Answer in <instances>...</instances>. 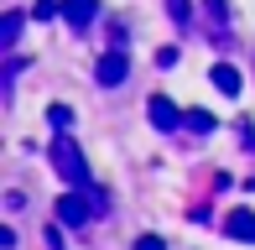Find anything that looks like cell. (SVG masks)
<instances>
[{"instance_id": "cell-5", "label": "cell", "mask_w": 255, "mask_h": 250, "mask_svg": "<svg viewBox=\"0 0 255 250\" xmlns=\"http://www.w3.org/2000/svg\"><path fill=\"white\" fill-rule=\"evenodd\" d=\"M63 16H68V26H73V31H84L89 21L99 16V0H63Z\"/></svg>"}, {"instance_id": "cell-4", "label": "cell", "mask_w": 255, "mask_h": 250, "mask_svg": "<svg viewBox=\"0 0 255 250\" xmlns=\"http://www.w3.org/2000/svg\"><path fill=\"white\" fill-rule=\"evenodd\" d=\"M146 115H151L156 130H177V125H182V110L172 105L167 94H151V99H146Z\"/></svg>"}, {"instance_id": "cell-13", "label": "cell", "mask_w": 255, "mask_h": 250, "mask_svg": "<svg viewBox=\"0 0 255 250\" xmlns=\"http://www.w3.org/2000/svg\"><path fill=\"white\" fill-rule=\"evenodd\" d=\"M167 16L172 21H188V0H167Z\"/></svg>"}, {"instance_id": "cell-10", "label": "cell", "mask_w": 255, "mask_h": 250, "mask_svg": "<svg viewBox=\"0 0 255 250\" xmlns=\"http://www.w3.org/2000/svg\"><path fill=\"white\" fill-rule=\"evenodd\" d=\"M57 10H63V0H37V5H31V16H37V21H52Z\"/></svg>"}, {"instance_id": "cell-1", "label": "cell", "mask_w": 255, "mask_h": 250, "mask_svg": "<svg viewBox=\"0 0 255 250\" xmlns=\"http://www.w3.org/2000/svg\"><path fill=\"white\" fill-rule=\"evenodd\" d=\"M47 156H52V167H57V172H63L73 188H84V183H89V162H84V151H78V141H73L68 130H57V141H52V151H47Z\"/></svg>"}, {"instance_id": "cell-6", "label": "cell", "mask_w": 255, "mask_h": 250, "mask_svg": "<svg viewBox=\"0 0 255 250\" xmlns=\"http://www.w3.org/2000/svg\"><path fill=\"white\" fill-rule=\"evenodd\" d=\"M224 230L235 235V240H250V245H255V209H235V214L224 219Z\"/></svg>"}, {"instance_id": "cell-9", "label": "cell", "mask_w": 255, "mask_h": 250, "mask_svg": "<svg viewBox=\"0 0 255 250\" xmlns=\"http://www.w3.org/2000/svg\"><path fill=\"white\" fill-rule=\"evenodd\" d=\"M182 125H188V130H198V135H208V130H214V115H208V110H188V115H182Z\"/></svg>"}, {"instance_id": "cell-8", "label": "cell", "mask_w": 255, "mask_h": 250, "mask_svg": "<svg viewBox=\"0 0 255 250\" xmlns=\"http://www.w3.org/2000/svg\"><path fill=\"white\" fill-rule=\"evenodd\" d=\"M16 37H21V10H5L0 16V47H16Z\"/></svg>"}, {"instance_id": "cell-7", "label": "cell", "mask_w": 255, "mask_h": 250, "mask_svg": "<svg viewBox=\"0 0 255 250\" xmlns=\"http://www.w3.org/2000/svg\"><path fill=\"white\" fill-rule=\"evenodd\" d=\"M208 78H214V89H219V94H240V68L214 63V73H208Z\"/></svg>"}, {"instance_id": "cell-11", "label": "cell", "mask_w": 255, "mask_h": 250, "mask_svg": "<svg viewBox=\"0 0 255 250\" xmlns=\"http://www.w3.org/2000/svg\"><path fill=\"white\" fill-rule=\"evenodd\" d=\"M47 120L57 125V130H68V125H73V110H68V105H52V110H47Z\"/></svg>"}, {"instance_id": "cell-3", "label": "cell", "mask_w": 255, "mask_h": 250, "mask_svg": "<svg viewBox=\"0 0 255 250\" xmlns=\"http://www.w3.org/2000/svg\"><path fill=\"white\" fill-rule=\"evenodd\" d=\"M125 73H130V58H125L120 47H115V52H104V58L94 63V78H99L104 89H115V84H125Z\"/></svg>"}, {"instance_id": "cell-12", "label": "cell", "mask_w": 255, "mask_h": 250, "mask_svg": "<svg viewBox=\"0 0 255 250\" xmlns=\"http://www.w3.org/2000/svg\"><path fill=\"white\" fill-rule=\"evenodd\" d=\"M135 250H167V240H161V235H141V240H135Z\"/></svg>"}, {"instance_id": "cell-2", "label": "cell", "mask_w": 255, "mask_h": 250, "mask_svg": "<svg viewBox=\"0 0 255 250\" xmlns=\"http://www.w3.org/2000/svg\"><path fill=\"white\" fill-rule=\"evenodd\" d=\"M94 214H99V209H94V198H89L84 188H73V193L57 198V224H73V230H78V224H89Z\"/></svg>"}, {"instance_id": "cell-14", "label": "cell", "mask_w": 255, "mask_h": 250, "mask_svg": "<svg viewBox=\"0 0 255 250\" xmlns=\"http://www.w3.org/2000/svg\"><path fill=\"white\" fill-rule=\"evenodd\" d=\"M208 16H214V21H224V16H229V5H224V0H208Z\"/></svg>"}]
</instances>
